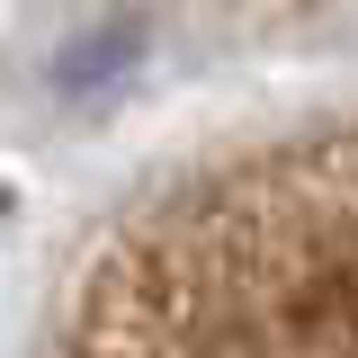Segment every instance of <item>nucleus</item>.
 <instances>
[{"label": "nucleus", "instance_id": "nucleus-1", "mask_svg": "<svg viewBox=\"0 0 358 358\" xmlns=\"http://www.w3.org/2000/svg\"><path fill=\"white\" fill-rule=\"evenodd\" d=\"M81 358H358V143L134 233L90 287Z\"/></svg>", "mask_w": 358, "mask_h": 358}]
</instances>
